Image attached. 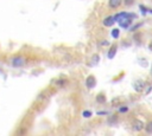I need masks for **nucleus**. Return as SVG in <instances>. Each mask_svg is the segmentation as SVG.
Segmentation results:
<instances>
[{"label": "nucleus", "mask_w": 152, "mask_h": 136, "mask_svg": "<svg viewBox=\"0 0 152 136\" xmlns=\"http://www.w3.org/2000/svg\"><path fill=\"white\" fill-rule=\"evenodd\" d=\"M151 89H152V86L150 85V86H149V88H147V90H146V94H150V91H151Z\"/></svg>", "instance_id": "20"}, {"label": "nucleus", "mask_w": 152, "mask_h": 136, "mask_svg": "<svg viewBox=\"0 0 152 136\" xmlns=\"http://www.w3.org/2000/svg\"><path fill=\"white\" fill-rule=\"evenodd\" d=\"M96 101H97L99 103H101V104L106 103V97H105V95H104V94L97 95V96H96Z\"/></svg>", "instance_id": "10"}, {"label": "nucleus", "mask_w": 152, "mask_h": 136, "mask_svg": "<svg viewBox=\"0 0 152 136\" xmlns=\"http://www.w3.org/2000/svg\"><path fill=\"white\" fill-rule=\"evenodd\" d=\"M142 25H143V24H139V25H135V26H133V27H132V29H131V30H132V31H134V30H135V29H138V27H140V26H142Z\"/></svg>", "instance_id": "18"}, {"label": "nucleus", "mask_w": 152, "mask_h": 136, "mask_svg": "<svg viewBox=\"0 0 152 136\" xmlns=\"http://www.w3.org/2000/svg\"><path fill=\"white\" fill-rule=\"evenodd\" d=\"M144 129L146 130V133H149V134H152V121L147 123V124L145 126V128H144Z\"/></svg>", "instance_id": "13"}, {"label": "nucleus", "mask_w": 152, "mask_h": 136, "mask_svg": "<svg viewBox=\"0 0 152 136\" xmlns=\"http://www.w3.org/2000/svg\"><path fill=\"white\" fill-rule=\"evenodd\" d=\"M121 4H122V0H109L108 1V6L111 8H118Z\"/></svg>", "instance_id": "8"}, {"label": "nucleus", "mask_w": 152, "mask_h": 136, "mask_svg": "<svg viewBox=\"0 0 152 136\" xmlns=\"http://www.w3.org/2000/svg\"><path fill=\"white\" fill-rule=\"evenodd\" d=\"M95 85H96V79H95V77H94L93 75L88 76L87 79H86V86H87L88 89H93V88H95Z\"/></svg>", "instance_id": "4"}, {"label": "nucleus", "mask_w": 152, "mask_h": 136, "mask_svg": "<svg viewBox=\"0 0 152 136\" xmlns=\"http://www.w3.org/2000/svg\"><path fill=\"white\" fill-rule=\"evenodd\" d=\"M109 43L107 42V40H102V43H101V45H102V46H106V45H108Z\"/></svg>", "instance_id": "19"}, {"label": "nucleus", "mask_w": 152, "mask_h": 136, "mask_svg": "<svg viewBox=\"0 0 152 136\" xmlns=\"http://www.w3.org/2000/svg\"><path fill=\"white\" fill-rule=\"evenodd\" d=\"M133 89L137 91V92H142L144 89H145V83L142 82V81H135L133 83Z\"/></svg>", "instance_id": "5"}, {"label": "nucleus", "mask_w": 152, "mask_h": 136, "mask_svg": "<svg viewBox=\"0 0 152 136\" xmlns=\"http://www.w3.org/2000/svg\"><path fill=\"white\" fill-rule=\"evenodd\" d=\"M96 114H97V115H107L108 113H107V111H97Z\"/></svg>", "instance_id": "17"}, {"label": "nucleus", "mask_w": 152, "mask_h": 136, "mask_svg": "<svg viewBox=\"0 0 152 136\" xmlns=\"http://www.w3.org/2000/svg\"><path fill=\"white\" fill-rule=\"evenodd\" d=\"M132 127H133V130L134 131H142L144 128H145V124H144V122L143 121H140V120H135L134 122H133V124H132Z\"/></svg>", "instance_id": "3"}, {"label": "nucleus", "mask_w": 152, "mask_h": 136, "mask_svg": "<svg viewBox=\"0 0 152 136\" xmlns=\"http://www.w3.org/2000/svg\"><path fill=\"white\" fill-rule=\"evenodd\" d=\"M127 111H129V107H126V105L119 108V113H121V114H125V113H127Z\"/></svg>", "instance_id": "14"}, {"label": "nucleus", "mask_w": 152, "mask_h": 136, "mask_svg": "<svg viewBox=\"0 0 152 136\" xmlns=\"http://www.w3.org/2000/svg\"><path fill=\"white\" fill-rule=\"evenodd\" d=\"M147 12H150V13H152V8H147Z\"/></svg>", "instance_id": "22"}, {"label": "nucleus", "mask_w": 152, "mask_h": 136, "mask_svg": "<svg viewBox=\"0 0 152 136\" xmlns=\"http://www.w3.org/2000/svg\"><path fill=\"white\" fill-rule=\"evenodd\" d=\"M92 63H91V65H96L97 63H99V60H100V56L99 55H94L93 57H92Z\"/></svg>", "instance_id": "12"}, {"label": "nucleus", "mask_w": 152, "mask_h": 136, "mask_svg": "<svg viewBox=\"0 0 152 136\" xmlns=\"http://www.w3.org/2000/svg\"><path fill=\"white\" fill-rule=\"evenodd\" d=\"M82 116L84 117V118H91L92 116H93V113L91 110H84L83 113H82Z\"/></svg>", "instance_id": "11"}, {"label": "nucleus", "mask_w": 152, "mask_h": 136, "mask_svg": "<svg viewBox=\"0 0 152 136\" xmlns=\"http://www.w3.org/2000/svg\"><path fill=\"white\" fill-rule=\"evenodd\" d=\"M139 8H140V11H142V13L145 16L146 13H147V8L144 6V5H140V6H139Z\"/></svg>", "instance_id": "15"}, {"label": "nucleus", "mask_w": 152, "mask_h": 136, "mask_svg": "<svg viewBox=\"0 0 152 136\" xmlns=\"http://www.w3.org/2000/svg\"><path fill=\"white\" fill-rule=\"evenodd\" d=\"M25 58L24 57H21V56H17V57H13L12 58V60H11V64H12V66H15V68H20V66H23L24 64H25Z\"/></svg>", "instance_id": "2"}, {"label": "nucleus", "mask_w": 152, "mask_h": 136, "mask_svg": "<svg viewBox=\"0 0 152 136\" xmlns=\"http://www.w3.org/2000/svg\"><path fill=\"white\" fill-rule=\"evenodd\" d=\"M111 34H112V37H113L114 39H118L119 37H120V30L119 29H113L112 32H111Z\"/></svg>", "instance_id": "9"}, {"label": "nucleus", "mask_w": 152, "mask_h": 136, "mask_svg": "<svg viewBox=\"0 0 152 136\" xmlns=\"http://www.w3.org/2000/svg\"><path fill=\"white\" fill-rule=\"evenodd\" d=\"M124 1H125V5H126V6H131V5L134 4V0H124Z\"/></svg>", "instance_id": "16"}, {"label": "nucleus", "mask_w": 152, "mask_h": 136, "mask_svg": "<svg viewBox=\"0 0 152 136\" xmlns=\"http://www.w3.org/2000/svg\"><path fill=\"white\" fill-rule=\"evenodd\" d=\"M117 50H118V45H117V44H113V45L109 47V51H108V53H107V57H108L109 59H113L114 56L117 55Z\"/></svg>", "instance_id": "7"}, {"label": "nucleus", "mask_w": 152, "mask_h": 136, "mask_svg": "<svg viewBox=\"0 0 152 136\" xmlns=\"http://www.w3.org/2000/svg\"><path fill=\"white\" fill-rule=\"evenodd\" d=\"M149 49H150V50L152 51V42H150V44H149Z\"/></svg>", "instance_id": "21"}, {"label": "nucleus", "mask_w": 152, "mask_h": 136, "mask_svg": "<svg viewBox=\"0 0 152 136\" xmlns=\"http://www.w3.org/2000/svg\"><path fill=\"white\" fill-rule=\"evenodd\" d=\"M102 24H104V26H106V27H111V26H113L114 24H115V19H114V17H112V16L106 17L104 19Z\"/></svg>", "instance_id": "6"}, {"label": "nucleus", "mask_w": 152, "mask_h": 136, "mask_svg": "<svg viewBox=\"0 0 152 136\" xmlns=\"http://www.w3.org/2000/svg\"><path fill=\"white\" fill-rule=\"evenodd\" d=\"M137 18L135 14L133 13H127V12H120V13H117L114 16V19H115V23H119V25L122 27V29H129L132 24V20Z\"/></svg>", "instance_id": "1"}]
</instances>
